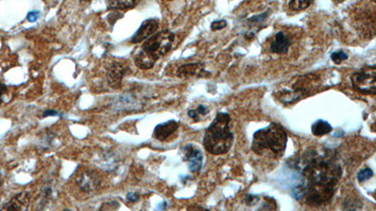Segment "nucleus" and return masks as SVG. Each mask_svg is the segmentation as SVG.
Segmentation results:
<instances>
[{
  "mask_svg": "<svg viewBox=\"0 0 376 211\" xmlns=\"http://www.w3.org/2000/svg\"><path fill=\"white\" fill-rule=\"evenodd\" d=\"M288 135L279 123L272 122L266 128L257 131L253 135L251 150L262 156L268 150L276 157H281L287 147Z\"/></svg>",
  "mask_w": 376,
  "mask_h": 211,
  "instance_id": "obj_4",
  "label": "nucleus"
},
{
  "mask_svg": "<svg viewBox=\"0 0 376 211\" xmlns=\"http://www.w3.org/2000/svg\"><path fill=\"white\" fill-rule=\"evenodd\" d=\"M57 116V115H60V114L58 113V112H57V111H52V110H48V111H45V112H44V114H43V116L44 117H45V116Z\"/></svg>",
  "mask_w": 376,
  "mask_h": 211,
  "instance_id": "obj_28",
  "label": "nucleus"
},
{
  "mask_svg": "<svg viewBox=\"0 0 376 211\" xmlns=\"http://www.w3.org/2000/svg\"><path fill=\"white\" fill-rule=\"evenodd\" d=\"M30 204V195L26 192H20L13 196L3 206L5 210H26Z\"/></svg>",
  "mask_w": 376,
  "mask_h": 211,
  "instance_id": "obj_11",
  "label": "nucleus"
},
{
  "mask_svg": "<svg viewBox=\"0 0 376 211\" xmlns=\"http://www.w3.org/2000/svg\"><path fill=\"white\" fill-rule=\"evenodd\" d=\"M313 1L314 0H291L289 2V8L293 12H301L311 6Z\"/></svg>",
  "mask_w": 376,
  "mask_h": 211,
  "instance_id": "obj_16",
  "label": "nucleus"
},
{
  "mask_svg": "<svg viewBox=\"0 0 376 211\" xmlns=\"http://www.w3.org/2000/svg\"><path fill=\"white\" fill-rule=\"evenodd\" d=\"M102 183L101 177L93 170H84L77 175L76 184L84 193H92L99 190Z\"/></svg>",
  "mask_w": 376,
  "mask_h": 211,
  "instance_id": "obj_6",
  "label": "nucleus"
},
{
  "mask_svg": "<svg viewBox=\"0 0 376 211\" xmlns=\"http://www.w3.org/2000/svg\"><path fill=\"white\" fill-rule=\"evenodd\" d=\"M2 185H3V178H2V176H1V174H0V189H1Z\"/></svg>",
  "mask_w": 376,
  "mask_h": 211,
  "instance_id": "obj_30",
  "label": "nucleus"
},
{
  "mask_svg": "<svg viewBox=\"0 0 376 211\" xmlns=\"http://www.w3.org/2000/svg\"><path fill=\"white\" fill-rule=\"evenodd\" d=\"M348 58V55L344 51L334 52L332 53V61L335 64H340L343 61H345Z\"/></svg>",
  "mask_w": 376,
  "mask_h": 211,
  "instance_id": "obj_18",
  "label": "nucleus"
},
{
  "mask_svg": "<svg viewBox=\"0 0 376 211\" xmlns=\"http://www.w3.org/2000/svg\"><path fill=\"white\" fill-rule=\"evenodd\" d=\"M331 125L325 120L319 119L316 122H314L312 126V133L314 136H324V135H329L332 132Z\"/></svg>",
  "mask_w": 376,
  "mask_h": 211,
  "instance_id": "obj_14",
  "label": "nucleus"
},
{
  "mask_svg": "<svg viewBox=\"0 0 376 211\" xmlns=\"http://www.w3.org/2000/svg\"><path fill=\"white\" fill-rule=\"evenodd\" d=\"M304 195H305V188L302 184H299V185L293 188V196L297 201H300V200L304 198Z\"/></svg>",
  "mask_w": 376,
  "mask_h": 211,
  "instance_id": "obj_19",
  "label": "nucleus"
},
{
  "mask_svg": "<svg viewBox=\"0 0 376 211\" xmlns=\"http://www.w3.org/2000/svg\"><path fill=\"white\" fill-rule=\"evenodd\" d=\"M126 198H127L129 202H131V203H135V202L140 201L141 195H140L139 193H136V192H129L127 194V196H126Z\"/></svg>",
  "mask_w": 376,
  "mask_h": 211,
  "instance_id": "obj_23",
  "label": "nucleus"
},
{
  "mask_svg": "<svg viewBox=\"0 0 376 211\" xmlns=\"http://www.w3.org/2000/svg\"><path fill=\"white\" fill-rule=\"evenodd\" d=\"M125 73H126V68L124 67V65L121 62H117V61L112 62L109 65L108 70H107L108 83L114 90L121 89V83H122Z\"/></svg>",
  "mask_w": 376,
  "mask_h": 211,
  "instance_id": "obj_8",
  "label": "nucleus"
},
{
  "mask_svg": "<svg viewBox=\"0 0 376 211\" xmlns=\"http://www.w3.org/2000/svg\"><path fill=\"white\" fill-rule=\"evenodd\" d=\"M175 34L165 29L154 33L145 39L140 50L134 55V64L141 70H150L159 58L166 56L173 48Z\"/></svg>",
  "mask_w": 376,
  "mask_h": 211,
  "instance_id": "obj_2",
  "label": "nucleus"
},
{
  "mask_svg": "<svg viewBox=\"0 0 376 211\" xmlns=\"http://www.w3.org/2000/svg\"><path fill=\"white\" fill-rule=\"evenodd\" d=\"M196 110H197V112H198V114L199 115H207L209 113V109H208L207 106H205V105H198V108L196 109Z\"/></svg>",
  "mask_w": 376,
  "mask_h": 211,
  "instance_id": "obj_26",
  "label": "nucleus"
},
{
  "mask_svg": "<svg viewBox=\"0 0 376 211\" xmlns=\"http://www.w3.org/2000/svg\"><path fill=\"white\" fill-rule=\"evenodd\" d=\"M267 16L268 12H266V13H262V14H260V15H257V16H254V17L250 18L249 21L250 22H253V23H260V22H262V21L266 19Z\"/></svg>",
  "mask_w": 376,
  "mask_h": 211,
  "instance_id": "obj_24",
  "label": "nucleus"
},
{
  "mask_svg": "<svg viewBox=\"0 0 376 211\" xmlns=\"http://www.w3.org/2000/svg\"><path fill=\"white\" fill-rule=\"evenodd\" d=\"M159 22L156 19L145 20L141 27L134 33L133 37L131 38V43L133 44H140L141 41L145 40L149 37H151L156 30L158 29Z\"/></svg>",
  "mask_w": 376,
  "mask_h": 211,
  "instance_id": "obj_9",
  "label": "nucleus"
},
{
  "mask_svg": "<svg viewBox=\"0 0 376 211\" xmlns=\"http://www.w3.org/2000/svg\"><path fill=\"white\" fill-rule=\"evenodd\" d=\"M373 171L370 169V167H366L362 170H360L357 174V179L359 182H365L367 180L371 179L373 177Z\"/></svg>",
  "mask_w": 376,
  "mask_h": 211,
  "instance_id": "obj_17",
  "label": "nucleus"
},
{
  "mask_svg": "<svg viewBox=\"0 0 376 211\" xmlns=\"http://www.w3.org/2000/svg\"><path fill=\"white\" fill-rule=\"evenodd\" d=\"M83 1H90V0H83Z\"/></svg>",
  "mask_w": 376,
  "mask_h": 211,
  "instance_id": "obj_31",
  "label": "nucleus"
},
{
  "mask_svg": "<svg viewBox=\"0 0 376 211\" xmlns=\"http://www.w3.org/2000/svg\"><path fill=\"white\" fill-rule=\"evenodd\" d=\"M245 37H246V38H249V37L253 38V37H254V33H249V34H246V35H245Z\"/></svg>",
  "mask_w": 376,
  "mask_h": 211,
  "instance_id": "obj_29",
  "label": "nucleus"
},
{
  "mask_svg": "<svg viewBox=\"0 0 376 211\" xmlns=\"http://www.w3.org/2000/svg\"><path fill=\"white\" fill-rule=\"evenodd\" d=\"M140 0H108V7L110 10H127L138 5Z\"/></svg>",
  "mask_w": 376,
  "mask_h": 211,
  "instance_id": "obj_15",
  "label": "nucleus"
},
{
  "mask_svg": "<svg viewBox=\"0 0 376 211\" xmlns=\"http://www.w3.org/2000/svg\"><path fill=\"white\" fill-rule=\"evenodd\" d=\"M204 73V65L201 63H189L180 66L177 70V76L181 78H189L196 75H202Z\"/></svg>",
  "mask_w": 376,
  "mask_h": 211,
  "instance_id": "obj_13",
  "label": "nucleus"
},
{
  "mask_svg": "<svg viewBox=\"0 0 376 211\" xmlns=\"http://www.w3.org/2000/svg\"><path fill=\"white\" fill-rule=\"evenodd\" d=\"M260 200V197L258 195H253V194H248L245 198V202L248 205H254L257 204V202Z\"/></svg>",
  "mask_w": 376,
  "mask_h": 211,
  "instance_id": "obj_21",
  "label": "nucleus"
},
{
  "mask_svg": "<svg viewBox=\"0 0 376 211\" xmlns=\"http://www.w3.org/2000/svg\"><path fill=\"white\" fill-rule=\"evenodd\" d=\"M292 45V40L282 31L277 33L274 40L270 45V50L277 55H284L289 51L290 46Z\"/></svg>",
  "mask_w": 376,
  "mask_h": 211,
  "instance_id": "obj_12",
  "label": "nucleus"
},
{
  "mask_svg": "<svg viewBox=\"0 0 376 211\" xmlns=\"http://www.w3.org/2000/svg\"><path fill=\"white\" fill-rule=\"evenodd\" d=\"M230 121L231 118L228 113H217L204 134L202 144L207 152L217 156L229 152L234 141V135L230 130Z\"/></svg>",
  "mask_w": 376,
  "mask_h": 211,
  "instance_id": "obj_3",
  "label": "nucleus"
},
{
  "mask_svg": "<svg viewBox=\"0 0 376 211\" xmlns=\"http://www.w3.org/2000/svg\"><path fill=\"white\" fill-rule=\"evenodd\" d=\"M301 167L306 205L313 207L328 204L337 190L343 176V168L330 150L320 153L315 149L306 150L296 164Z\"/></svg>",
  "mask_w": 376,
  "mask_h": 211,
  "instance_id": "obj_1",
  "label": "nucleus"
},
{
  "mask_svg": "<svg viewBox=\"0 0 376 211\" xmlns=\"http://www.w3.org/2000/svg\"><path fill=\"white\" fill-rule=\"evenodd\" d=\"M372 1H373V2H375V0H372Z\"/></svg>",
  "mask_w": 376,
  "mask_h": 211,
  "instance_id": "obj_32",
  "label": "nucleus"
},
{
  "mask_svg": "<svg viewBox=\"0 0 376 211\" xmlns=\"http://www.w3.org/2000/svg\"><path fill=\"white\" fill-rule=\"evenodd\" d=\"M38 12H30V13L27 14V20H28L29 22H35V21L38 20Z\"/></svg>",
  "mask_w": 376,
  "mask_h": 211,
  "instance_id": "obj_27",
  "label": "nucleus"
},
{
  "mask_svg": "<svg viewBox=\"0 0 376 211\" xmlns=\"http://www.w3.org/2000/svg\"><path fill=\"white\" fill-rule=\"evenodd\" d=\"M351 82L354 90L364 95H375L376 70L375 67L364 68L351 75Z\"/></svg>",
  "mask_w": 376,
  "mask_h": 211,
  "instance_id": "obj_5",
  "label": "nucleus"
},
{
  "mask_svg": "<svg viewBox=\"0 0 376 211\" xmlns=\"http://www.w3.org/2000/svg\"><path fill=\"white\" fill-rule=\"evenodd\" d=\"M179 129V123L175 120H168L165 123H161L153 130V137L156 140L164 142Z\"/></svg>",
  "mask_w": 376,
  "mask_h": 211,
  "instance_id": "obj_10",
  "label": "nucleus"
},
{
  "mask_svg": "<svg viewBox=\"0 0 376 211\" xmlns=\"http://www.w3.org/2000/svg\"><path fill=\"white\" fill-rule=\"evenodd\" d=\"M227 26V21L225 20H219V21H214L212 24H211V29L213 31H217V30H221Z\"/></svg>",
  "mask_w": 376,
  "mask_h": 211,
  "instance_id": "obj_20",
  "label": "nucleus"
},
{
  "mask_svg": "<svg viewBox=\"0 0 376 211\" xmlns=\"http://www.w3.org/2000/svg\"><path fill=\"white\" fill-rule=\"evenodd\" d=\"M187 115H188V116H189L190 118L194 119L195 121H198V120H199V115H198V112H197L196 109H191V110H189V111L187 112Z\"/></svg>",
  "mask_w": 376,
  "mask_h": 211,
  "instance_id": "obj_25",
  "label": "nucleus"
},
{
  "mask_svg": "<svg viewBox=\"0 0 376 211\" xmlns=\"http://www.w3.org/2000/svg\"><path fill=\"white\" fill-rule=\"evenodd\" d=\"M8 93V88L6 85L3 83H0V105L4 103V98Z\"/></svg>",
  "mask_w": 376,
  "mask_h": 211,
  "instance_id": "obj_22",
  "label": "nucleus"
},
{
  "mask_svg": "<svg viewBox=\"0 0 376 211\" xmlns=\"http://www.w3.org/2000/svg\"><path fill=\"white\" fill-rule=\"evenodd\" d=\"M185 160L188 162L189 170L192 173H198L203 164V154L201 150L192 144H188L184 148Z\"/></svg>",
  "mask_w": 376,
  "mask_h": 211,
  "instance_id": "obj_7",
  "label": "nucleus"
}]
</instances>
